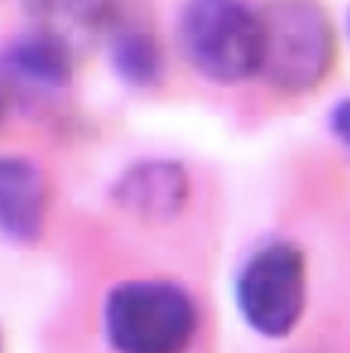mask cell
<instances>
[{"instance_id": "6da1fadb", "label": "cell", "mask_w": 350, "mask_h": 353, "mask_svg": "<svg viewBox=\"0 0 350 353\" xmlns=\"http://www.w3.org/2000/svg\"><path fill=\"white\" fill-rule=\"evenodd\" d=\"M198 329L196 302L167 280H127L103 304V331L115 353H184Z\"/></svg>"}, {"instance_id": "7a4b0ae2", "label": "cell", "mask_w": 350, "mask_h": 353, "mask_svg": "<svg viewBox=\"0 0 350 353\" xmlns=\"http://www.w3.org/2000/svg\"><path fill=\"white\" fill-rule=\"evenodd\" d=\"M176 37L186 61L211 81L238 83L260 74L262 17L245 0H186Z\"/></svg>"}, {"instance_id": "3957f363", "label": "cell", "mask_w": 350, "mask_h": 353, "mask_svg": "<svg viewBox=\"0 0 350 353\" xmlns=\"http://www.w3.org/2000/svg\"><path fill=\"white\" fill-rule=\"evenodd\" d=\"M262 17L260 74L287 94L323 81L336 57L329 17L311 0H274Z\"/></svg>"}, {"instance_id": "277c9868", "label": "cell", "mask_w": 350, "mask_h": 353, "mask_svg": "<svg viewBox=\"0 0 350 353\" xmlns=\"http://www.w3.org/2000/svg\"><path fill=\"white\" fill-rule=\"evenodd\" d=\"M243 319L265 339H287L307 307V260L294 243L274 241L243 265L236 285Z\"/></svg>"}, {"instance_id": "5b68a950", "label": "cell", "mask_w": 350, "mask_h": 353, "mask_svg": "<svg viewBox=\"0 0 350 353\" xmlns=\"http://www.w3.org/2000/svg\"><path fill=\"white\" fill-rule=\"evenodd\" d=\"M47 187L39 167L25 154H0V236L34 243L42 236Z\"/></svg>"}, {"instance_id": "8992f818", "label": "cell", "mask_w": 350, "mask_h": 353, "mask_svg": "<svg viewBox=\"0 0 350 353\" xmlns=\"http://www.w3.org/2000/svg\"><path fill=\"white\" fill-rule=\"evenodd\" d=\"M72 79V54L64 39L50 32H30L0 52V81L8 88H61Z\"/></svg>"}, {"instance_id": "52a82bcc", "label": "cell", "mask_w": 350, "mask_h": 353, "mask_svg": "<svg viewBox=\"0 0 350 353\" xmlns=\"http://www.w3.org/2000/svg\"><path fill=\"white\" fill-rule=\"evenodd\" d=\"M189 182L176 162H143L118 182V201L127 211L147 219H169L184 206Z\"/></svg>"}, {"instance_id": "ba28073f", "label": "cell", "mask_w": 350, "mask_h": 353, "mask_svg": "<svg viewBox=\"0 0 350 353\" xmlns=\"http://www.w3.org/2000/svg\"><path fill=\"white\" fill-rule=\"evenodd\" d=\"M110 61L115 74L132 86H152L162 72V57L157 44L147 32H140V30L123 32L115 39Z\"/></svg>"}, {"instance_id": "9c48e42d", "label": "cell", "mask_w": 350, "mask_h": 353, "mask_svg": "<svg viewBox=\"0 0 350 353\" xmlns=\"http://www.w3.org/2000/svg\"><path fill=\"white\" fill-rule=\"evenodd\" d=\"M331 130H333V135L345 148H350V99L340 101V103L331 110Z\"/></svg>"}, {"instance_id": "30bf717a", "label": "cell", "mask_w": 350, "mask_h": 353, "mask_svg": "<svg viewBox=\"0 0 350 353\" xmlns=\"http://www.w3.org/2000/svg\"><path fill=\"white\" fill-rule=\"evenodd\" d=\"M8 99H10V88L0 81V116H3V113L8 110Z\"/></svg>"}]
</instances>
